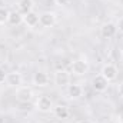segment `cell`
<instances>
[{
	"instance_id": "obj_1",
	"label": "cell",
	"mask_w": 123,
	"mask_h": 123,
	"mask_svg": "<svg viewBox=\"0 0 123 123\" xmlns=\"http://www.w3.org/2000/svg\"><path fill=\"white\" fill-rule=\"evenodd\" d=\"M100 74L110 83L113 80H116L117 74H119V70H117V66L115 63H106L102 66V70H100Z\"/></svg>"
},
{
	"instance_id": "obj_2",
	"label": "cell",
	"mask_w": 123,
	"mask_h": 123,
	"mask_svg": "<svg viewBox=\"0 0 123 123\" xmlns=\"http://www.w3.org/2000/svg\"><path fill=\"white\" fill-rule=\"evenodd\" d=\"M53 102H52V99L49 97V96H46V94H40L37 99H36V109L39 110V112H42V113H49V112H52L53 110Z\"/></svg>"
},
{
	"instance_id": "obj_3",
	"label": "cell",
	"mask_w": 123,
	"mask_h": 123,
	"mask_svg": "<svg viewBox=\"0 0 123 123\" xmlns=\"http://www.w3.org/2000/svg\"><path fill=\"white\" fill-rule=\"evenodd\" d=\"M70 70L74 76H85L89 72V63L85 59H77L73 60V63L70 64Z\"/></svg>"
},
{
	"instance_id": "obj_4",
	"label": "cell",
	"mask_w": 123,
	"mask_h": 123,
	"mask_svg": "<svg viewBox=\"0 0 123 123\" xmlns=\"http://www.w3.org/2000/svg\"><path fill=\"white\" fill-rule=\"evenodd\" d=\"M16 99L20 102V103H29L31 99H33V90L29 86H19L16 89Z\"/></svg>"
},
{
	"instance_id": "obj_5",
	"label": "cell",
	"mask_w": 123,
	"mask_h": 123,
	"mask_svg": "<svg viewBox=\"0 0 123 123\" xmlns=\"http://www.w3.org/2000/svg\"><path fill=\"white\" fill-rule=\"evenodd\" d=\"M57 22V16L55 12H44L39 16V25L43 27H53Z\"/></svg>"
},
{
	"instance_id": "obj_6",
	"label": "cell",
	"mask_w": 123,
	"mask_h": 123,
	"mask_svg": "<svg viewBox=\"0 0 123 123\" xmlns=\"http://www.w3.org/2000/svg\"><path fill=\"white\" fill-rule=\"evenodd\" d=\"M9 87H19V86H22V83H23V76H22V73H19V72H9L7 74H6V82H4Z\"/></svg>"
},
{
	"instance_id": "obj_7",
	"label": "cell",
	"mask_w": 123,
	"mask_h": 123,
	"mask_svg": "<svg viewBox=\"0 0 123 123\" xmlns=\"http://www.w3.org/2000/svg\"><path fill=\"white\" fill-rule=\"evenodd\" d=\"M53 80H55V83L57 85V86H60V87H66V86H69L70 85V73L69 72H66V70H56L55 72V77H53Z\"/></svg>"
},
{
	"instance_id": "obj_8",
	"label": "cell",
	"mask_w": 123,
	"mask_h": 123,
	"mask_svg": "<svg viewBox=\"0 0 123 123\" xmlns=\"http://www.w3.org/2000/svg\"><path fill=\"white\" fill-rule=\"evenodd\" d=\"M92 87H93V90H96L97 93H103V92L107 90L109 82L99 73V74H96V76L92 79Z\"/></svg>"
},
{
	"instance_id": "obj_9",
	"label": "cell",
	"mask_w": 123,
	"mask_h": 123,
	"mask_svg": "<svg viewBox=\"0 0 123 123\" xmlns=\"http://www.w3.org/2000/svg\"><path fill=\"white\" fill-rule=\"evenodd\" d=\"M116 33H117L116 23L109 22V23H105V25L100 27V34H102L103 39H112V37L116 36Z\"/></svg>"
},
{
	"instance_id": "obj_10",
	"label": "cell",
	"mask_w": 123,
	"mask_h": 123,
	"mask_svg": "<svg viewBox=\"0 0 123 123\" xmlns=\"http://www.w3.org/2000/svg\"><path fill=\"white\" fill-rule=\"evenodd\" d=\"M31 82H33V85L37 86V87H44V86L49 85V76H47V73L39 70V72H36V73L33 74Z\"/></svg>"
},
{
	"instance_id": "obj_11",
	"label": "cell",
	"mask_w": 123,
	"mask_h": 123,
	"mask_svg": "<svg viewBox=\"0 0 123 123\" xmlns=\"http://www.w3.org/2000/svg\"><path fill=\"white\" fill-rule=\"evenodd\" d=\"M83 96V87L80 85H69L67 86V97L70 100H79Z\"/></svg>"
},
{
	"instance_id": "obj_12",
	"label": "cell",
	"mask_w": 123,
	"mask_h": 123,
	"mask_svg": "<svg viewBox=\"0 0 123 123\" xmlns=\"http://www.w3.org/2000/svg\"><path fill=\"white\" fill-rule=\"evenodd\" d=\"M23 23L27 26V27H34L39 25V14L34 13V12H30L27 14H23Z\"/></svg>"
},
{
	"instance_id": "obj_13",
	"label": "cell",
	"mask_w": 123,
	"mask_h": 123,
	"mask_svg": "<svg viewBox=\"0 0 123 123\" xmlns=\"http://www.w3.org/2000/svg\"><path fill=\"white\" fill-rule=\"evenodd\" d=\"M53 113L57 119H67L70 116V112H69V107L64 106V105H57L53 107Z\"/></svg>"
},
{
	"instance_id": "obj_14",
	"label": "cell",
	"mask_w": 123,
	"mask_h": 123,
	"mask_svg": "<svg viewBox=\"0 0 123 123\" xmlns=\"http://www.w3.org/2000/svg\"><path fill=\"white\" fill-rule=\"evenodd\" d=\"M33 7H34L33 0H19V12L22 14H27L33 12Z\"/></svg>"
},
{
	"instance_id": "obj_15",
	"label": "cell",
	"mask_w": 123,
	"mask_h": 123,
	"mask_svg": "<svg viewBox=\"0 0 123 123\" xmlns=\"http://www.w3.org/2000/svg\"><path fill=\"white\" fill-rule=\"evenodd\" d=\"M7 23L10 26H19L20 23H23V14L20 12H10Z\"/></svg>"
},
{
	"instance_id": "obj_16",
	"label": "cell",
	"mask_w": 123,
	"mask_h": 123,
	"mask_svg": "<svg viewBox=\"0 0 123 123\" xmlns=\"http://www.w3.org/2000/svg\"><path fill=\"white\" fill-rule=\"evenodd\" d=\"M109 57H110V60L112 62H122L123 59V50L120 49V47H113L112 50H110V53H109Z\"/></svg>"
},
{
	"instance_id": "obj_17",
	"label": "cell",
	"mask_w": 123,
	"mask_h": 123,
	"mask_svg": "<svg viewBox=\"0 0 123 123\" xmlns=\"http://www.w3.org/2000/svg\"><path fill=\"white\" fill-rule=\"evenodd\" d=\"M9 14H10V12H9L6 7L0 6V25H6V23H7Z\"/></svg>"
},
{
	"instance_id": "obj_18",
	"label": "cell",
	"mask_w": 123,
	"mask_h": 123,
	"mask_svg": "<svg viewBox=\"0 0 123 123\" xmlns=\"http://www.w3.org/2000/svg\"><path fill=\"white\" fill-rule=\"evenodd\" d=\"M116 27H117V31L123 34V17H120V19L117 20V23H116Z\"/></svg>"
},
{
	"instance_id": "obj_19",
	"label": "cell",
	"mask_w": 123,
	"mask_h": 123,
	"mask_svg": "<svg viewBox=\"0 0 123 123\" xmlns=\"http://www.w3.org/2000/svg\"><path fill=\"white\" fill-rule=\"evenodd\" d=\"M6 74H7V73H4V70L0 67V85L6 82Z\"/></svg>"
},
{
	"instance_id": "obj_20",
	"label": "cell",
	"mask_w": 123,
	"mask_h": 123,
	"mask_svg": "<svg viewBox=\"0 0 123 123\" xmlns=\"http://www.w3.org/2000/svg\"><path fill=\"white\" fill-rule=\"evenodd\" d=\"M55 3H56L57 6H67V4L70 3V0H55Z\"/></svg>"
},
{
	"instance_id": "obj_21",
	"label": "cell",
	"mask_w": 123,
	"mask_h": 123,
	"mask_svg": "<svg viewBox=\"0 0 123 123\" xmlns=\"http://www.w3.org/2000/svg\"><path fill=\"white\" fill-rule=\"evenodd\" d=\"M117 93H119V96L123 99V82L119 83V86H117Z\"/></svg>"
},
{
	"instance_id": "obj_22",
	"label": "cell",
	"mask_w": 123,
	"mask_h": 123,
	"mask_svg": "<svg viewBox=\"0 0 123 123\" xmlns=\"http://www.w3.org/2000/svg\"><path fill=\"white\" fill-rule=\"evenodd\" d=\"M116 119H117V123H123V110L117 115V117H116Z\"/></svg>"
},
{
	"instance_id": "obj_23",
	"label": "cell",
	"mask_w": 123,
	"mask_h": 123,
	"mask_svg": "<svg viewBox=\"0 0 123 123\" xmlns=\"http://www.w3.org/2000/svg\"><path fill=\"white\" fill-rule=\"evenodd\" d=\"M76 123H93L92 120H87V119H83V120H77Z\"/></svg>"
}]
</instances>
